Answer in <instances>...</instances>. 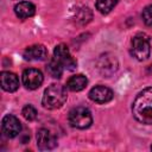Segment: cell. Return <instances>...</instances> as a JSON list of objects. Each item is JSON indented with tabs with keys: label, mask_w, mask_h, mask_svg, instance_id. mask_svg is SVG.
Returning <instances> with one entry per match:
<instances>
[{
	"label": "cell",
	"mask_w": 152,
	"mask_h": 152,
	"mask_svg": "<svg viewBox=\"0 0 152 152\" xmlns=\"http://www.w3.org/2000/svg\"><path fill=\"white\" fill-rule=\"evenodd\" d=\"M151 150H152V145H151Z\"/></svg>",
	"instance_id": "d6986e66"
},
{
	"label": "cell",
	"mask_w": 152,
	"mask_h": 152,
	"mask_svg": "<svg viewBox=\"0 0 152 152\" xmlns=\"http://www.w3.org/2000/svg\"><path fill=\"white\" fill-rule=\"evenodd\" d=\"M66 89L61 84H51L44 91L42 104L48 109H57L66 101Z\"/></svg>",
	"instance_id": "7a4b0ae2"
},
{
	"label": "cell",
	"mask_w": 152,
	"mask_h": 152,
	"mask_svg": "<svg viewBox=\"0 0 152 152\" xmlns=\"http://www.w3.org/2000/svg\"><path fill=\"white\" fill-rule=\"evenodd\" d=\"M113 91L104 86H96L89 91V99L96 103H107L113 99Z\"/></svg>",
	"instance_id": "9c48e42d"
},
{
	"label": "cell",
	"mask_w": 152,
	"mask_h": 152,
	"mask_svg": "<svg viewBox=\"0 0 152 152\" xmlns=\"http://www.w3.org/2000/svg\"><path fill=\"white\" fill-rule=\"evenodd\" d=\"M87 83H88L87 77H86L84 75L78 74V75L71 76V77L68 80L66 87H68V89L71 90V91H80V90H82V89L86 88Z\"/></svg>",
	"instance_id": "4fadbf2b"
},
{
	"label": "cell",
	"mask_w": 152,
	"mask_h": 152,
	"mask_svg": "<svg viewBox=\"0 0 152 152\" xmlns=\"http://www.w3.org/2000/svg\"><path fill=\"white\" fill-rule=\"evenodd\" d=\"M133 57L138 61H145L150 57L151 45L150 40L145 34H137L132 39V50Z\"/></svg>",
	"instance_id": "277c9868"
},
{
	"label": "cell",
	"mask_w": 152,
	"mask_h": 152,
	"mask_svg": "<svg viewBox=\"0 0 152 152\" xmlns=\"http://www.w3.org/2000/svg\"><path fill=\"white\" fill-rule=\"evenodd\" d=\"M14 12H15V15L18 18L26 19V18H30V17L34 15V13H36V6L32 2L21 1V2L17 4L14 6Z\"/></svg>",
	"instance_id": "7c38bea8"
},
{
	"label": "cell",
	"mask_w": 152,
	"mask_h": 152,
	"mask_svg": "<svg viewBox=\"0 0 152 152\" xmlns=\"http://www.w3.org/2000/svg\"><path fill=\"white\" fill-rule=\"evenodd\" d=\"M53 59L57 61L64 69L74 70L76 68V61L70 55L69 49L64 44H59L53 50Z\"/></svg>",
	"instance_id": "5b68a950"
},
{
	"label": "cell",
	"mask_w": 152,
	"mask_h": 152,
	"mask_svg": "<svg viewBox=\"0 0 152 152\" xmlns=\"http://www.w3.org/2000/svg\"><path fill=\"white\" fill-rule=\"evenodd\" d=\"M119 0H96V10L102 13V14H107L109 13L118 4Z\"/></svg>",
	"instance_id": "5bb4252c"
},
{
	"label": "cell",
	"mask_w": 152,
	"mask_h": 152,
	"mask_svg": "<svg viewBox=\"0 0 152 152\" xmlns=\"http://www.w3.org/2000/svg\"><path fill=\"white\" fill-rule=\"evenodd\" d=\"M1 129H2V133L7 138H14L20 133L21 124H20V121L17 116H14L12 114H8V115H5L2 118Z\"/></svg>",
	"instance_id": "52a82bcc"
},
{
	"label": "cell",
	"mask_w": 152,
	"mask_h": 152,
	"mask_svg": "<svg viewBox=\"0 0 152 152\" xmlns=\"http://www.w3.org/2000/svg\"><path fill=\"white\" fill-rule=\"evenodd\" d=\"M24 57L27 61H44L48 57V50L40 44L31 45L24 51Z\"/></svg>",
	"instance_id": "30bf717a"
},
{
	"label": "cell",
	"mask_w": 152,
	"mask_h": 152,
	"mask_svg": "<svg viewBox=\"0 0 152 152\" xmlns=\"http://www.w3.org/2000/svg\"><path fill=\"white\" fill-rule=\"evenodd\" d=\"M142 20L147 26H152V5L146 6L142 11Z\"/></svg>",
	"instance_id": "ac0fdd59"
},
{
	"label": "cell",
	"mask_w": 152,
	"mask_h": 152,
	"mask_svg": "<svg viewBox=\"0 0 152 152\" xmlns=\"http://www.w3.org/2000/svg\"><path fill=\"white\" fill-rule=\"evenodd\" d=\"M0 83L1 88L6 91H15L19 88V80L18 76L10 71H2L0 75Z\"/></svg>",
	"instance_id": "8fae6325"
},
{
	"label": "cell",
	"mask_w": 152,
	"mask_h": 152,
	"mask_svg": "<svg viewBox=\"0 0 152 152\" xmlns=\"http://www.w3.org/2000/svg\"><path fill=\"white\" fill-rule=\"evenodd\" d=\"M37 146L40 151H49L57 146L56 137L46 128H40L37 132Z\"/></svg>",
	"instance_id": "ba28073f"
},
{
	"label": "cell",
	"mask_w": 152,
	"mask_h": 152,
	"mask_svg": "<svg viewBox=\"0 0 152 152\" xmlns=\"http://www.w3.org/2000/svg\"><path fill=\"white\" fill-rule=\"evenodd\" d=\"M132 113L137 121L144 125H152V87L140 91L133 104Z\"/></svg>",
	"instance_id": "6da1fadb"
},
{
	"label": "cell",
	"mask_w": 152,
	"mask_h": 152,
	"mask_svg": "<svg viewBox=\"0 0 152 152\" xmlns=\"http://www.w3.org/2000/svg\"><path fill=\"white\" fill-rule=\"evenodd\" d=\"M76 21L77 23H81V24H87L90 19H91V12H90V10L88 8V7H83V8H81L78 12H77V14H76Z\"/></svg>",
	"instance_id": "2e32d148"
},
{
	"label": "cell",
	"mask_w": 152,
	"mask_h": 152,
	"mask_svg": "<svg viewBox=\"0 0 152 152\" xmlns=\"http://www.w3.org/2000/svg\"><path fill=\"white\" fill-rule=\"evenodd\" d=\"M63 70H64V68H63L57 61H55L53 58L48 63L46 71H48V74H49L50 76H52L53 78H59V77L62 76V74H63Z\"/></svg>",
	"instance_id": "9a60e30c"
},
{
	"label": "cell",
	"mask_w": 152,
	"mask_h": 152,
	"mask_svg": "<svg viewBox=\"0 0 152 152\" xmlns=\"http://www.w3.org/2000/svg\"><path fill=\"white\" fill-rule=\"evenodd\" d=\"M68 120H69L70 126H72L75 128H78V129H86L93 122L90 110L88 108L83 107V106H78V107L72 108L69 112Z\"/></svg>",
	"instance_id": "3957f363"
},
{
	"label": "cell",
	"mask_w": 152,
	"mask_h": 152,
	"mask_svg": "<svg viewBox=\"0 0 152 152\" xmlns=\"http://www.w3.org/2000/svg\"><path fill=\"white\" fill-rule=\"evenodd\" d=\"M21 114H23V116H24L27 121H33V120L37 118V110H36V108H34L33 106H31V104H26V106L23 108Z\"/></svg>",
	"instance_id": "e0dca14e"
},
{
	"label": "cell",
	"mask_w": 152,
	"mask_h": 152,
	"mask_svg": "<svg viewBox=\"0 0 152 152\" xmlns=\"http://www.w3.org/2000/svg\"><path fill=\"white\" fill-rule=\"evenodd\" d=\"M21 80H23V84L27 89L34 90V89H38L42 86V83L44 81V76H43L40 70L30 68V69L24 70Z\"/></svg>",
	"instance_id": "8992f818"
}]
</instances>
